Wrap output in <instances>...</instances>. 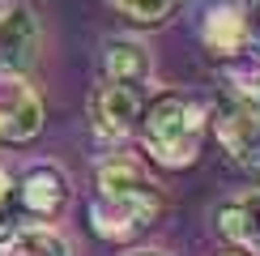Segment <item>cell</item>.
I'll return each mask as SVG.
<instances>
[{
	"instance_id": "cell-17",
	"label": "cell",
	"mask_w": 260,
	"mask_h": 256,
	"mask_svg": "<svg viewBox=\"0 0 260 256\" xmlns=\"http://www.w3.org/2000/svg\"><path fill=\"white\" fill-rule=\"evenodd\" d=\"M137 256H162V252H137Z\"/></svg>"
},
{
	"instance_id": "cell-15",
	"label": "cell",
	"mask_w": 260,
	"mask_h": 256,
	"mask_svg": "<svg viewBox=\"0 0 260 256\" xmlns=\"http://www.w3.org/2000/svg\"><path fill=\"white\" fill-rule=\"evenodd\" d=\"M239 17H243V47H252V56L260 60V0H239Z\"/></svg>"
},
{
	"instance_id": "cell-2",
	"label": "cell",
	"mask_w": 260,
	"mask_h": 256,
	"mask_svg": "<svg viewBox=\"0 0 260 256\" xmlns=\"http://www.w3.org/2000/svg\"><path fill=\"white\" fill-rule=\"evenodd\" d=\"M141 145L158 167L183 171L201 158L205 141V111L183 94H158L141 111Z\"/></svg>"
},
{
	"instance_id": "cell-10",
	"label": "cell",
	"mask_w": 260,
	"mask_h": 256,
	"mask_svg": "<svg viewBox=\"0 0 260 256\" xmlns=\"http://www.w3.org/2000/svg\"><path fill=\"white\" fill-rule=\"evenodd\" d=\"M103 77L115 85H145L149 77V51L137 39H111L103 47Z\"/></svg>"
},
{
	"instance_id": "cell-14",
	"label": "cell",
	"mask_w": 260,
	"mask_h": 256,
	"mask_svg": "<svg viewBox=\"0 0 260 256\" xmlns=\"http://www.w3.org/2000/svg\"><path fill=\"white\" fill-rule=\"evenodd\" d=\"M21 231H26V213L17 209L13 197H0V248H5L9 239H17Z\"/></svg>"
},
{
	"instance_id": "cell-6",
	"label": "cell",
	"mask_w": 260,
	"mask_h": 256,
	"mask_svg": "<svg viewBox=\"0 0 260 256\" xmlns=\"http://www.w3.org/2000/svg\"><path fill=\"white\" fill-rule=\"evenodd\" d=\"M39 56V21L26 5H13L0 13V73L21 77Z\"/></svg>"
},
{
	"instance_id": "cell-11",
	"label": "cell",
	"mask_w": 260,
	"mask_h": 256,
	"mask_svg": "<svg viewBox=\"0 0 260 256\" xmlns=\"http://www.w3.org/2000/svg\"><path fill=\"white\" fill-rule=\"evenodd\" d=\"M0 256H69V243H64L60 231H47V227H26L17 239H9Z\"/></svg>"
},
{
	"instance_id": "cell-12",
	"label": "cell",
	"mask_w": 260,
	"mask_h": 256,
	"mask_svg": "<svg viewBox=\"0 0 260 256\" xmlns=\"http://www.w3.org/2000/svg\"><path fill=\"white\" fill-rule=\"evenodd\" d=\"M115 9H120L124 17L141 21V26H158V21H167V17H171L175 0H115Z\"/></svg>"
},
{
	"instance_id": "cell-1",
	"label": "cell",
	"mask_w": 260,
	"mask_h": 256,
	"mask_svg": "<svg viewBox=\"0 0 260 256\" xmlns=\"http://www.w3.org/2000/svg\"><path fill=\"white\" fill-rule=\"evenodd\" d=\"M158 213H162V192L137 163L111 158V163L99 167V192H94V201H90L94 235H103V239H111V243L137 239Z\"/></svg>"
},
{
	"instance_id": "cell-7",
	"label": "cell",
	"mask_w": 260,
	"mask_h": 256,
	"mask_svg": "<svg viewBox=\"0 0 260 256\" xmlns=\"http://www.w3.org/2000/svg\"><path fill=\"white\" fill-rule=\"evenodd\" d=\"M64 201H69V179H64V171L51 167V163L30 167L26 175L17 179V209L26 213V218L47 222V218H56L64 209Z\"/></svg>"
},
{
	"instance_id": "cell-8",
	"label": "cell",
	"mask_w": 260,
	"mask_h": 256,
	"mask_svg": "<svg viewBox=\"0 0 260 256\" xmlns=\"http://www.w3.org/2000/svg\"><path fill=\"white\" fill-rule=\"evenodd\" d=\"M201 39L213 56L222 60H235L243 51V17H239V5L222 0V5H209V13L201 21Z\"/></svg>"
},
{
	"instance_id": "cell-5",
	"label": "cell",
	"mask_w": 260,
	"mask_h": 256,
	"mask_svg": "<svg viewBox=\"0 0 260 256\" xmlns=\"http://www.w3.org/2000/svg\"><path fill=\"white\" fill-rule=\"evenodd\" d=\"M43 133V99L26 77H5L0 73V141L26 145Z\"/></svg>"
},
{
	"instance_id": "cell-16",
	"label": "cell",
	"mask_w": 260,
	"mask_h": 256,
	"mask_svg": "<svg viewBox=\"0 0 260 256\" xmlns=\"http://www.w3.org/2000/svg\"><path fill=\"white\" fill-rule=\"evenodd\" d=\"M0 197H13V175H9L5 163H0Z\"/></svg>"
},
{
	"instance_id": "cell-3",
	"label": "cell",
	"mask_w": 260,
	"mask_h": 256,
	"mask_svg": "<svg viewBox=\"0 0 260 256\" xmlns=\"http://www.w3.org/2000/svg\"><path fill=\"white\" fill-rule=\"evenodd\" d=\"M205 128H213L218 145L239 167H260V107L256 103L226 94V99H218L209 107Z\"/></svg>"
},
{
	"instance_id": "cell-4",
	"label": "cell",
	"mask_w": 260,
	"mask_h": 256,
	"mask_svg": "<svg viewBox=\"0 0 260 256\" xmlns=\"http://www.w3.org/2000/svg\"><path fill=\"white\" fill-rule=\"evenodd\" d=\"M141 111H145V94H141V85L103 81L99 90L90 94V124H94L99 137H107V141L128 137L141 124Z\"/></svg>"
},
{
	"instance_id": "cell-9",
	"label": "cell",
	"mask_w": 260,
	"mask_h": 256,
	"mask_svg": "<svg viewBox=\"0 0 260 256\" xmlns=\"http://www.w3.org/2000/svg\"><path fill=\"white\" fill-rule=\"evenodd\" d=\"M218 231L239 248H260V192H243V197L226 201L218 209Z\"/></svg>"
},
{
	"instance_id": "cell-13",
	"label": "cell",
	"mask_w": 260,
	"mask_h": 256,
	"mask_svg": "<svg viewBox=\"0 0 260 256\" xmlns=\"http://www.w3.org/2000/svg\"><path fill=\"white\" fill-rule=\"evenodd\" d=\"M231 85H235V99L256 103L260 99V60L252 56V64H231Z\"/></svg>"
},
{
	"instance_id": "cell-18",
	"label": "cell",
	"mask_w": 260,
	"mask_h": 256,
	"mask_svg": "<svg viewBox=\"0 0 260 256\" xmlns=\"http://www.w3.org/2000/svg\"><path fill=\"white\" fill-rule=\"evenodd\" d=\"M231 256H247V252H231Z\"/></svg>"
}]
</instances>
